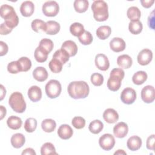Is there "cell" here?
<instances>
[{
    "mask_svg": "<svg viewBox=\"0 0 155 155\" xmlns=\"http://www.w3.org/2000/svg\"><path fill=\"white\" fill-rule=\"evenodd\" d=\"M69 96L75 99H84L89 94L90 88L88 84L83 81H73L69 84L67 87Z\"/></svg>",
    "mask_w": 155,
    "mask_h": 155,
    "instance_id": "1",
    "label": "cell"
},
{
    "mask_svg": "<svg viewBox=\"0 0 155 155\" xmlns=\"http://www.w3.org/2000/svg\"><path fill=\"white\" fill-rule=\"evenodd\" d=\"M0 15L10 28L13 29L18 25L19 18L12 6L8 4L2 5L0 7Z\"/></svg>",
    "mask_w": 155,
    "mask_h": 155,
    "instance_id": "2",
    "label": "cell"
},
{
    "mask_svg": "<svg viewBox=\"0 0 155 155\" xmlns=\"http://www.w3.org/2000/svg\"><path fill=\"white\" fill-rule=\"evenodd\" d=\"M108 8V5L104 1H94L91 5V10L95 20L99 22L106 21L109 16Z\"/></svg>",
    "mask_w": 155,
    "mask_h": 155,
    "instance_id": "3",
    "label": "cell"
},
{
    "mask_svg": "<svg viewBox=\"0 0 155 155\" xmlns=\"http://www.w3.org/2000/svg\"><path fill=\"white\" fill-rule=\"evenodd\" d=\"M10 107L16 113H22L26 109V103L22 93L16 91L13 93L8 99Z\"/></svg>",
    "mask_w": 155,
    "mask_h": 155,
    "instance_id": "4",
    "label": "cell"
},
{
    "mask_svg": "<svg viewBox=\"0 0 155 155\" xmlns=\"http://www.w3.org/2000/svg\"><path fill=\"white\" fill-rule=\"evenodd\" d=\"M45 90L46 94L48 97L54 99L58 97L61 93V84L58 81L51 79L45 85Z\"/></svg>",
    "mask_w": 155,
    "mask_h": 155,
    "instance_id": "5",
    "label": "cell"
},
{
    "mask_svg": "<svg viewBox=\"0 0 155 155\" xmlns=\"http://www.w3.org/2000/svg\"><path fill=\"white\" fill-rule=\"evenodd\" d=\"M42 10L44 15L46 16L53 17L59 13V6L56 1H48L43 4Z\"/></svg>",
    "mask_w": 155,
    "mask_h": 155,
    "instance_id": "6",
    "label": "cell"
},
{
    "mask_svg": "<svg viewBox=\"0 0 155 155\" xmlns=\"http://www.w3.org/2000/svg\"><path fill=\"white\" fill-rule=\"evenodd\" d=\"M99 144L104 150L109 151L111 150L115 145L114 137L111 134H104L100 137Z\"/></svg>",
    "mask_w": 155,
    "mask_h": 155,
    "instance_id": "7",
    "label": "cell"
},
{
    "mask_svg": "<svg viewBox=\"0 0 155 155\" xmlns=\"http://www.w3.org/2000/svg\"><path fill=\"white\" fill-rule=\"evenodd\" d=\"M136 99V93L135 90L130 87L124 88L120 94V99L125 104L130 105L134 103Z\"/></svg>",
    "mask_w": 155,
    "mask_h": 155,
    "instance_id": "8",
    "label": "cell"
},
{
    "mask_svg": "<svg viewBox=\"0 0 155 155\" xmlns=\"http://www.w3.org/2000/svg\"><path fill=\"white\" fill-rule=\"evenodd\" d=\"M142 100L147 103L150 104L154 101L155 99V90L152 85H147L144 87L141 91Z\"/></svg>",
    "mask_w": 155,
    "mask_h": 155,
    "instance_id": "9",
    "label": "cell"
},
{
    "mask_svg": "<svg viewBox=\"0 0 155 155\" xmlns=\"http://www.w3.org/2000/svg\"><path fill=\"white\" fill-rule=\"evenodd\" d=\"M137 62L141 65H147L150 63L153 59V52L151 50L145 48L141 50L137 55Z\"/></svg>",
    "mask_w": 155,
    "mask_h": 155,
    "instance_id": "10",
    "label": "cell"
},
{
    "mask_svg": "<svg viewBox=\"0 0 155 155\" xmlns=\"http://www.w3.org/2000/svg\"><path fill=\"white\" fill-rule=\"evenodd\" d=\"M95 65L96 67L102 71H106L110 67V62L107 57L104 54H97L95 57Z\"/></svg>",
    "mask_w": 155,
    "mask_h": 155,
    "instance_id": "11",
    "label": "cell"
},
{
    "mask_svg": "<svg viewBox=\"0 0 155 155\" xmlns=\"http://www.w3.org/2000/svg\"><path fill=\"white\" fill-rule=\"evenodd\" d=\"M128 132V127L124 122H120L114 125L113 134L117 138H123L127 136Z\"/></svg>",
    "mask_w": 155,
    "mask_h": 155,
    "instance_id": "12",
    "label": "cell"
},
{
    "mask_svg": "<svg viewBox=\"0 0 155 155\" xmlns=\"http://www.w3.org/2000/svg\"><path fill=\"white\" fill-rule=\"evenodd\" d=\"M110 47L114 52L118 53L122 51L126 47L124 40L120 38H113L110 42Z\"/></svg>",
    "mask_w": 155,
    "mask_h": 155,
    "instance_id": "13",
    "label": "cell"
},
{
    "mask_svg": "<svg viewBox=\"0 0 155 155\" xmlns=\"http://www.w3.org/2000/svg\"><path fill=\"white\" fill-rule=\"evenodd\" d=\"M122 79L116 75L110 74V78L107 81V87L112 91H117L120 86Z\"/></svg>",
    "mask_w": 155,
    "mask_h": 155,
    "instance_id": "14",
    "label": "cell"
},
{
    "mask_svg": "<svg viewBox=\"0 0 155 155\" xmlns=\"http://www.w3.org/2000/svg\"><path fill=\"white\" fill-rule=\"evenodd\" d=\"M35 10L34 4L30 1H26L22 3L20 7V12L21 15L24 17H29L31 16Z\"/></svg>",
    "mask_w": 155,
    "mask_h": 155,
    "instance_id": "15",
    "label": "cell"
},
{
    "mask_svg": "<svg viewBox=\"0 0 155 155\" xmlns=\"http://www.w3.org/2000/svg\"><path fill=\"white\" fill-rule=\"evenodd\" d=\"M73 134L71 127L67 124L61 125L58 130V134L60 138L64 140L70 139Z\"/></svg>",
    "mask_w": 155,
    "mask_h": 155,
    "instance_id": "16",
    "label": "cell"
},
{
    "mask_svg": "<svg viewBox=\"0 0 155 155\" xmlns=\"http://www.w3.org/2000/svg\"><path fill=\"white\" fill-rule=\"evenodd\" d=\"M103 118L108 124H114L119 119V114L113 108H107L103 113Z\"/></svg>",
    "mask_w": 155,
    "mask_h": 155,
    "instance_id": "17",
    "label": "cell"
},
{
    "mask_svg": "<svg viewBox=\"0 0 155 155\" xmlns=\"http://www.w3.org/2000/svg\"><path fill=\"white\" fill-rule=\"evenodd\" d=\"M142 139L137 136H132L127 140V145L131 151H137L142 146Z\"/></svg>",
    "mask_w": 155,
    "mask_h": 155,
    "instance_id": "18",
    "label": "cell"
},
{
    "mask_svg": "<svg viewBox=\"0 0 155 155\" xmlns=\"http://www.w3.org/2000/svg\"><path fill=\"white\" fill-rule=\"evenodd\" d=\"M61 48L65 50L69 54L70 57L75 56L78 52V46L76 44L71 40L64 42L61 46Z\"/></svg>",
    "mask_w": 155,
    "mask_h": 155,
    "instance_id": "19",
    "label": "cell"
},
{
    "mask_svg": "<svg viewBox=\"0 0 155 155\" xmlns=\"http://www.w3.org/2000/svg\"><path fill=\"white\" fill-rule=\"evenodd\" d=\"M28 96L32 102H36L40 101L42 97L41 89L36 85L31 86L28 90Z\"/></svg>",
    "mask_w": 155,
    "mask_h": 155,
    "instance_id": "20",
    "label": "cell"
},
{
    "mask_svg": "<svg viewBox=\"0 0 155 155\" xmlns=\"http://www.w3.org/2000/svg\"><path fill=\"white\" fill-rule=\"evenodd\" d=\"M48 74L47 70L43 67H38L33 71V76L39 82H44L47 80Z\"/></svg>",
    "mask_w": 155,
    "mask_h": 155,
    "instance_id": "21",
    "label": "cell"
},
{
    "mask_svg": "<svg viewBox=\"0 0 155 155\" xmlns=\"http://www.w3.org/2000/svg\"><path fill=\"white\" fill-rule=\"evenodd\" d=\"M133 61L131 58L128 54H122L117 57V64L122 68H129L132 65Z\"/></svg>",
    "mask_w": 155,
    "mask_h": 155,
    "instance_id": "22",
    "label": "cell"
},
{
    "mask_svg": "<svg viewBox=\"0 0 155 155\" xmlns=\"http://www.w3.org/2000/svg\"><path fill=\"white\" fill-rule=\"evenodd\" d=\"M10 141L13 147L15 148H19L24 145L25 142V139L22 134L16 133L12 136Z\"/></svg>",
    "mask_w": 155,
    "mask_h": 155,
    "instance_id": "23",
    "label": "cell"
},
{
    "mask_svg": "<svg viewBox=\"0 0 155 155\" xmlns=\"http://www.w3.org/2000/svg\"><path fill=\"white\" fill-rule=\"evenodd\" d=\"M96 33L98 38L101 40H105L110 36L111 28L108 25H102L96 30Z\"/></svg>",
    "mask_w": 155,
    "mask_h": 155,
    "instance_id": "24",
    "label": "cell"
},
{
    "mask_svg": "<svg viewBox=\"0 0 155 155\" xmlns=\"http://www.w3.org/2000/svg\"><path fill=\"white\" fill-rule=\"evenodd\" d=\"M47 24V30L46 34L50 35H53L57 34L61 28L60 24L54 21H48L46 22Z\"/></svg>",
    "mask_w": 155,
    "mask_h": 155,
    "instance_id": "25",
    "label": "cell"
},
{
    "mask_svg": "<svg viewBox=\"0 0 155 155\" xmlns=\"http://www.w3.org/2000/svg\"><path fill=\"white\" fill-rule=\"evenodd\" d=\"M8 127L12 130H18L21 128L22 124L21 119L16 116H10L7 120Z\"/></svg>",
    "mask_w": 155,
    "mask_h": 155,
    "instance_id": "26",
    "label": "cell"
},
{
    "mask_svg": "<svg viewBox=\"0 0 155 155\" xmlns=\"http://www.w3.org/2000/svg\"><path fill=\"white\" fill-rule=\"evenodd\" d=\"M48 54L49 53L44 49L38 46L35 50L34 56L37 62L42 63L47 61Z\"/></svg>",
    "mask_w": 155,
    "mask_h": 155,
    "instance_id": "27",
    "label": "cell"
},
{
    "mask_svg": "<svg viewBox=\"0 0 155 155\" xmlns=\"http://www.w3.org/2000/svg\"><path fill=\"white\" fill-rule=\"evenodd\" d=\"M148 76L144 71H138L135 73L132 77L133 82L137 85L143 84L147 79Z\"/></svg>",
    "mask_w": 155,
    "mask_h": 155,
    "instance_id": "28",
    "label": "cell"
},
{
    "mask_svg": "<svg viewBox=\"0 0 155 155\" xmlns=\"http://www.w3.org/2000/svg\"><path fill=\"white\" fill-rule=\"evenodd\" d=\"M127 15L131 21H139L141 16V12L139 8L135 6H132L127 10Z\"/></svg>",
    "mask_w": 155,
    "mask_h": 155,
    "instance_id": "29",
    "label": "cell"
},
{
    "mask_svg": "<svg viewBox=\"0 0 155 155\" xmlns=\"http://www.w3.org/2000/svg\"><path fill=\"white\" fill-rule=\"evenodd\" d=\"M41 127L44 131L46 133H51L55 130L56 124L53 119H45L42 122Z\"/></svg>",
    "mask_w": 155,
    "mask_h": 155,
    "instance_id": "30",
    "label": "cell"
},
{
    "mask_svg": "<svg viewBox=\"0 0 155 155\" xmlns=\"http://www.w3.org/2000/svg\"><path fill=\"white\" fill-rule=\"evenodd\" d=\"M88 5L89 2L87 0H76L73 4L75 11L79 13L85 12L88 8Z\"/></svg>",
    "mask_w": 155,
    "mask_h": 155,
    "instance_id": "31",
    "label": "cell"
},
{
    "mask_svg": "<svg viewBox=\"0 0 155 155\" xmlns=\"http://www.w3.org/2000/svg\"><path fill=\"white\" fill-rule=\"evenodd\" d=\"M31 28L36 33H39L40 30L45 32L47 30V24L44 21L39 19H34L31 24Z\"/></svg>",
    "mask_w": 155,
    "mask_h": 155,
    "instance_id": "32",
    "label": "cell"
},
{
    "mask_svg": "<svg viewBox=\"0 0 155 155\" xmlns=\"http://www.w3.org/2000/svg\"><path fill=\"white\" fill-rule=\"evenodd\" d=\"M104 128L103 123L99 120H94L90 122L88 129L91 133L94 134H99Z\"/></svg>",
    "mask_w": 155,
    "mask_h": 155,
    "instance_id": "33",
    "label": "cell"
},
{
    "mask_svg": "<svg viewBox=\"0 0 155 155\" xmlns=\"http://www.w3.org/2000/svg\"><path fill=\"white\" fill-rule=\"evenodd\" d=\"M53 58H56L58 59L62 64H65L69 60L70 56L65 50L61 48L54 52Z\"/></svg>",
    "mask_w": 155,
    "mask_h": 155,
    "instance_id": "34",
    "label": "cell"
},
{
    "mask_svg": "<svg viewBox=\"0 0 155 155\" xmlns=\"http://www.w3.org/2000/svg\"><path fill=\"white\" fill-rule=\"evenodd\" d=\"M143 28L142 22L139 21H130L128 25V30L133 35H138L140 33Z\"/></svg>",
    "mask_w": 155,
    "mask_h": 155,
    "instance_id": "35",
    "label": "cell"
},
{
    "mask_svg": "<svg viewBox=\"0 0 155 155\" xmlns=\"http://www.w3.org/2000/svg\"><path fill=\"white\" fill-rule=\"evenodd\" d=\"M41 154L42 155L58 154L56 152L55 147L53 144L50 142H46L42 145L41 148Z\"/></svg>",
    "mask_w": 155,
    "mask_h": 155,
    "instance_id": "36",
    "label": "cell"
},
{
    "mask_svg": "<svg viewBox=\"0 0 155 155\" xmlns=\"http://www.w3.org/2000/svg\"><path fill=\"white\" fill-rule=\"evenodd\" d=\"M84 27L82 24L79 22H74L70 27V33L74 36H79L84 32Z\"/></svg>",
    "mask_w": 155,
    "mask_h": 155,
    "instance_id": "37",
    "label": "cell"
},
{
    "mask_svg": "<svg viewBox=\"0 0 155 155\" xmlns=\"http://www.w3.org/2000/svg\"><path fill=\"white\" fill-rule=\"evenodd\" d=\"M62 64L57 59L52 58L48 64L50 70L54 73H58L62 71Z\"/></svg>",
    "mask_w": 155,
    "mask_h": 155,
    "instance_id": "38",
    "label": "cell"
},
{
    "mask_svg": "<svg viewBox=\"0 0 155 155\" xmlns=\"http://www.w3.org/2000/svg\"><path fill=\"white\" fill-rule=\"evenodd\" d=\"M37 127V120L33 117L26 119L24 123V129L28 133L33 132Z\"/></svg>",
    "mask_w": 155,
    "mask_h": 155,
    "instance_id": "39",
    "label": "cell"
},
{
    "mask_svg": "<svg viewBox=\"0 0 155 155\" xmlns=\"http://www.w3.org/2000/svg\"><path fill=\"white\" fill-rule=\"evenodd\" d=\"M79 42L85 45L90 44L93 41V36L90 32L88 31H84V32L78 36Z\"/></svg>",
    "mask_w": 155,
    "mask_h": 155,
    "instance_id": "40",
    "label": "cell"
},
{
    "mask_svg": "<svg viewBox=\"0 0 155 155\" xmlns=\"http://www.w3.org/2000/svg\"><path fill=\"white\" fill-rule=\"evenodd\" d=\"M22 71L26 72L28 71L31 67V62L27 57H21L18 60Z\"/></svg>",
    "mask_w": 155,
    "mask_h": 155,
    "instance_id": "41",
    "label": "cell"
},
{
    "mask_svg": "<svg viewBox=\"0 0 155 155\" xmlns=\"http://www.w3.org/2000/svg\"><path fill=\"white\" fill-rule=\"evenodd\" d=\"M39 46L50 53L53 48L54 44L51 39L48 38H44L40 41Z\"/></svg>",
    "mask_w": 155,
    "mask_h": 155,
    "instance_id": "42",
    "label": "cell"
},
{
    "mask_svg": "<svg viewBox=\"0 0 155 155\" xmlns=\"http://www.w3.org/2000/svg\"><path fill=\"white\" fill-rule=\"evenodd\" d=\"M7 70L12 74H16L22 71L20 65L18 61H12L8 63L7 65Z\"/></svg>",
    "mask_w": 155,
    "mask_h": 155,
    "instance_id": "43",
    "label": "cell"
},
{
    "mask_svg": "<svg viewBox=\"0 0 155 155\" xmlns=\"http://www.w3.org/2000/svg\"><path fill=\"white\" fill-rule=\"evenodd\" d=\"M90 80L94 86H101L104 82V77L99 73H94L91 74Z\"/></svg>",
    "mask_w": 155,
    "mask_h": 155,
    "instance_id": "44",
    "label": "cell"
},
{
    "mask_svg": "<svg viewBox=\"0 0 155 155\" xmlns=\"http://www.w3.org/2000/svg\"><path fill=\"white\" fill-rule=\"evenodd\" d=\"M71 124L76 129H82L85 125V120L82 117L76 116L72 119Z\"/></svg>",
    "mask_w": 155,
    "mask_h": 155,
    "instance_id": "45",
    "label": "cell"
},
{
    "mask_svg": "<svg viewBox=\"0 0 155 155\" xmlns=\"http://www.w3.org/2000/svg\"><path fill=\"white\" fill-rule=\"evenodd\" d=\"M154 141H155L154 134H152L147 138V142H146V147L147 149L150 150H154Z\"/></svg>",
    "mask_w": 155,
    "mask_h": 155,
    "instance_id": "46",
    "label": "cell"
},
{
    "mask_svg": "<svg viewBox=\"0 0 155 155\" xmlns=\"http://www.w3.org/2000/svg\"><path fill=\"white\" fill-rule=\"evenodd\" d=\"M12 28H10L5 22H3L1 24L0 26V34L1 35H6L12 32Z\"/></svg>",
    "mask_w": 155,
    "mask_h": 155,
    "instance_id": "47",
    "label": "cell"
},
{
    "mask_svg": "<svg viewBox=\"0 0 155 155\" xmlns=\"http://www.w3.org/2000/svg\"><path fill=\"white\" fill-rule=\"evenodd\" d=\"M0 56H2L6 54L8 50V47L7 44L3 41H0Z\"/></svg>",
    "mask_w": 155,
    "mask_h": 155,
    "instance_id": "48",
    "label": "cell"
},
{
    "mask_svg": "<svg viewBox=\"0 0 155 155\" xmlns=\"http://www.w3.org/2000/svg\"><path fill=\"white\" fill-rule=\"evenodd\" d=\"M154 2V0H140V3L142 4V5L145 8H150L152 6L153 3Z\"/></svg>",
    "mask_w": 155,
    "mask_h": 155,
    "instance_id": "49",
    "label": "cell"
},
{
    "mask_svg": "<svg viewBox=\"0 0 155 155\" xmlns=\"http://www.w3.org/2000/svg\"><path fill=\"white\" fill-rule=\"evenodd\" d=\"M22 155L24 154H29V155H36V152L31 148H27L25 149L21 153Z\"/></svg>",
    "mask_w": 155,
    "mask_h": 155,
    "instance_id": "50",
    "label": "cell"
},
{
    "mask_svg": "<svg viewBox=\"0 0 155 155\" xmlns=\"http://www.w3.org/2000/svg\"><path fill=\"white\" fill-rule=\"evenodd\" d=\"M152 15H150L149 16V18H150V19H151V21H150V20H148V26L150 27H151L152 29H154V15H153V13H154V11H153V12H152Z\"/></svg>",
    "mask_w": 155,
    "mask_h": 155,
    "instance_id": "51",
    "label": "cell"
},
{
    "mask_svg": "<svg viewBox=\"0 0 155 155\" xmlns=\"http://www.w3.org/2000/svg\"><path fill=\"white\" fill-rule=\"evenodd\" d=\"M0 111H1V120H2L4 117L6 115V109L2 105L0 106Z\"/></svg>",
    "mask_w": 155,
    "mask_h": 155,
    "instance_id": "52",
    "label": "cell"
},
{
    "mask_svg": "<svg viewBox=\"0 0 155 155\" xmlns=\"http://www.w3.org/2000/svg\"><path fill=\"white\" fill-rule=\"evenodd\" d=\"M0 87H1V101H2L4 99V96H5L6 90H5V88L4 87V86L2 85H1Z\"/></svg>",
    "mask_w": 155,
    "mask_h": 155,
    "instance_id": "53",
    "label": "cell"
},
{
    "mask_svg": "<svg viewBox=\"0 0 155 155\" xmlns=\"http://www.w3.org/2000/svg\"><path fill=\"white\" fill-rule=\"evenodd\" d=\"M114 154H127L126 152H125L123 150H118Z\"/></svg>",
    "mask_w": 155,
    "mask_h": 155,
    "instance_id": "54",
    "label": "cell"
}]
</instances>
